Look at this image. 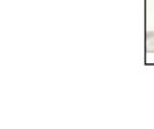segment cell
Here are the masks:
<instances>
[{
    "label": "cell",
    "instance_id": "6da1fadb",
    "mask_svg": "<svg viewBox=\"0 0 154 129\" xmlns=\"http://www.w3.org/2000/svg\"><path fill=\"white\" fill-rule=\"evenodd\" d=\"M146 51L149 53H154V31L146 32Z\"/></svg>",
    "mask_w": 154,
    "mask_h": 129
}]
</instances>
